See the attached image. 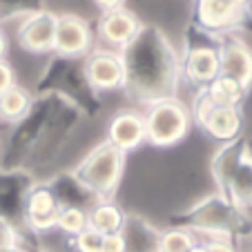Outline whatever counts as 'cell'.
I'll return each mask as SVG.
<instances>
[{"mask_svg": "<svg viewBox=\"0 0 252 252\" xmlns=\"http://www.w3.org/2000/svg\"><path fill=\"white\" fill-rule=\"evenodd\" d=\"M20 230L14 221L0 217V246H11V243H20Z\"/></svg>", "mask_w": 252, "mask_h": 252, "instance_id": "obj_22", "label": "cell"}, {"mask_svg": "<svg viewBox=\"0 0 252 252\" xmlns=\"http://www.w3.org/2000/svg\"><path fill=\"white\" fill-rule=\"evenodd\" d=\"M105 141H110L123 154L138 150L145 143V119L138 110H119L107 123Z\"/></svg>", "mask_w": 252, "mask_h": 252, "instance_id": "obj_13", "label": "cell"}, {"mask_svg": "<svg viewBox=\"0 0 252 252\" xmlns=\"http://www.w3.org/2000/svg\"><path fill=\"white\" fill-rule=\"evenodd\" d=\"M14 85H16V71L5 58V61H0V94Z\"/></svg>", "mask_w": 252, "mask_h": 252, "instance_id": "obj_24", "label": "cell"}, {"mask_svg": "<svg viewBox=\"0 0 252 252\" xmlns=\"http://www.w3.org/2000/svg\"><path fill=\"white\" fill-rule=\"evenodd\" d=\"M237 2H239V5H243V7L250 5V0H237Z\"/></svg>", "mask_w": 252, "mask_h": 252, "instance_id": "obj_29", "label": "cell"}, {"mask_svg": "<svg viewBox=\"0 0 252 252\" xmlns=\"http://www.w3.org/2000/svg\"><path fill=\"white\" fill-rule=\"evenodd\" d=\"M196 246H199V239L192 230L183 225H170L158 232L157 252H192Z\"/></svg>", "mask_w": 252, "mask_h": 252, "instance_id": "obj_19", "label": "cell"}, {"mask_svg": "<svg viewBox=\"0 0 252 252\" xmlns=\"http://www.w3.org/2000/svg\"><path fill=\"white\" fill-rule=\"evenodd\" d=\"M7 47H9V36H5V32L0 29V61H5Z\"/></svg>", "mask_w": 252, "mask_h": 252, "instance_id": "obj_28", "label": "cell"}, {"mask_svg": "<svg viewBox=\"0 0 252 252\" xmlns=\"http://www.w3.org/2000/svg\"><path fill=\"white\" fill-rule=\"evenodd\" d=\"M196 125L203 129L205 136L212 138L219 145L232 143L237 138H241L243 132L241 107H212Z\"/></svg>", "mask_w": 252, "mask_h": 252, "instance_id": "obj_14", "label": "cell"}, {"mask_svg": "<svg viewBox=\"0 0 252 252\" xmlns=\"http://www.w3.org/2000/svg\"><path fill=\"white\" fill-rule=\"evenodd\" d=\"M192 252H203V248H201V243H199V246H196V248H194V250H192Z\"/></svg>", "mask_w": 252, "mask_h": 252, "instance_id": "obj_31", "label": "cell"}, {"mask_svg": "<svg viewBox=\"0 0 252 252\" xmlns=\"http://www.w3.org/2000/svg\"><path fill=\"white\" fill-rule=\"evenodd\" d=\"M248 7L239 5L237 0H196L194 14L196 25L208 33H228L234 25L246 18Z\"/></svg>", "mask_w": 252, "mask_h": 252, "instance_id": "obj_11", "label": "cell"}, {"mask_svg": "<svg viewBox=\"0 0 252 252\" xmlns=\"http://www.w3.org/2000/svg\"><path fill=\"white\" fill-rule=\"evenodd\" d=\"M32 107L33 96L18 83L0 94V119L7 121V123H20L29 114Z\"/></svg>", "mask_w": 252, "mask_h": 252, "instance_id": "obj_18", "label": "cell"}, {"mask_svg": "<svg viewBox=\"0 0 252 252\" xmlns=\"http://www.w3.org/2000/svg\"><path fill=\"white\" fill-rule=\"evenodd\" d=\"M219 54V76L232 78L239 85H252V47L234 33H221L217 40Z\"/></svg>", "mask_w": 252, "mask_h": 252, "instance_id": "obj_8", "label": "cell"}, {"mask_svg": "<svg viewBox=\"0 0 252 252\" xmlns=\"http://www.w3.org/2000/svg\"><path fill=\"white\" fill-rule=\"evenodd\" d=\"M219 76L217 45H192L181 56V81L203 90Z\"/></svg>", "mask_w": 252, "mask_h": 252, "instance_id": "obj_12", "label": "cell"}, {"mask_svg": "<svg viewBox=\"0 0 252 252\" xmlns=\"http://www.w3.org/2000/svg\"><path fill=\"white\" fill-rule=\"evenodd\" d=\"M248 152H250V157H252V141H248Z\"/></svg>", "mask_w": 252, "mask_h": 252, "instance_id": "obj_30", "label": "cell"}, {"mask_svg": "<svg viewBox=\"0 0 252 252\" xmlns=\"http://www.w3.org/2000/svg\"><path fill=\"white\" fill-rule=\"evenodd\" d=\"M96 5L100 7L103 11H110V9H116V7H123L125 0H94Z\"/></svg>", "mask_w": 252, "mask_h": 252, "instance_id": "obj_26", "label": "cell"}, {"mask_svg": "<svg viewBox=\"0 0 252 252\" xmlns=\"http://www.w3.org/2000/svg\"><path fill=\"white\" fill-rule=\"evenodd\" d=\"M58 16L49 9H33L16 32V43L27 54H49L54 47Z\"/></svg>", "mask_w": 252, "mask_h": 252, "instance_id": "obj_10", "label": "cell"}, {"mask_svg": "<svg viewBox=\"0 0 252 252\" xmlns=\"http://www.w3.org/2000/svg\"><path fill=\"white\" fill-rule=\"evenodd\" d=\"M87 228V210L76 205H61L56 217V232L71 239Z\"/></svg>", "mask_w": 252, "mask_h": 252, "instance_id": "obj_20", "label": "cell"}, {"mask_svg": "<svg viewBox=\"0 0 252 252\" xmlns=\"http://www.w3.org/2000/svg\"><path fill=\"white\" fill-rule=\"evenodd\" d=\"M158 232L161 230H157L150 221H145L143 217H136V214H127L125 225L121 230L127 252H157Z\"/></svg>", "mask_w": 252, "mask_h": 252, "instance_id": "obj_16", "label": "cell"}, {"mask_svg": "<svg viewBox=\"0 0 252 252\" xmlns=\"http://www.w3.org/2000/svg\"><path fill=\"white\" fill-rule=\"evenodd\" d=\"M83 76H85L90 90L100 92V94L123 90L125 71L121 54L103 47L92 49L83 63Z\"/></svg>", "mask_w": 252, "mask_h": 252, "instance_id": "obj_6", "label": "cell"}, {"mask_svg": "<svg viewBox=\"0 0 252 252\" xmlns=\"http://www.w3.org/2000/svg\"><path fill=\"white\" fill-rule=\"evenodd\" d=\"M125 163L127 154L114 148L110 141H100L76 163L71 176L94 199H112L125 174Z\"/></svg>", "mask_w": 252, "mask_h": 252, "instance_id": "obj_3", "label": "cell"}, {"mask_svg": "<svg viewBox=\"0 0 252 252\" xmlns=\"http://www.w3.org/2000/svg\"><path fill=\"white\" fill-rule=\"evenodd\" d=\"M143 23L132 9L127 7H116V9L103 11L98 18V27H96V36H98L103 49H112V52H121L134 40L138 32H141Z\"/></svg>", "mask_w": 252, "mask_h": 252, "instance_id": "obj_9", "label": "cell"}, {"mask_svg": "<svg viewBox=\"0 0 252 252\" xmlns=\"http://www.w3.org/2000/svg\"><path fill=\"white\" fill-rule=\"evenodd\" d=\"M210 172L219 194L241 210L252 208V157L248 141L237 138L219 145L210 161Z\"/></svg>", "mask_w": 252, "mask_h": 252, "instance_id": "obj_2", "label": "cell"}, {"mask_svg": "<svg viewBox=\"0 0 252 252\" xmlns=\"http://www.w3.org/2000/svg\"><path fill=\"white\" fill-rule=\"evenodd\" d=\"M125 219H127V212L114 199H98L87 210V225L103 237L121 232Z\"/></svg>", "mask_w": 252, "mask_h": 252, "instance_id": "obj_15", "label": "cell"}, {"mask_svg": "<svg viewBox=\"0 0 252 252\" xmlns=\"http://www.w3.org/2000/svg\"><path fill=\"white\" fill-rule=\"evenodd\" d=\"M125 83L123 92L136 103L174 98L181 83V56L157 25H143L125 49H121Z\"/></svg>", "mask_w": 252, "mask_h": 252, "instance_id": "obj_1", "label": "cell"}, {"mask_svg": "<svg viewBox=\"0 0 252 252\" xmlns=\"http://www.w3.org/2000/svg\"><path fill=\"white\" fill-rule=\"evenodd\" d=\"M69 241V248L74 252H100L103 248V234H98L96 230H92L87 225L83 232H78L76 237L67 239Z\"/></svg>", "mask_w": 252, "mask_h": 252, "instance_id": "obj_21", "label": "cell"}, {"mask_svg": "<svg viewBox=\"0 0 252 252\" xmlns=\"http://www.w3.org/2000/svg\"><path fill=\"white\" fill-rule=\"evenodd\" d=\"M92 45H94L92 27L83 16L76 14L58 16L52 54H56L61 58H83L92 52Z\"/></svg>", "mask_w": 252, "mask_h": 252, "instance_id": "obj_7", "label": "cell"}, {"mask_svg": "<svg viewBox=\"0 0 252 252\" xmlns=\"http://www.w3.org/2000/svg\"><path fill=\"white\" fill-rule=\"evenodd\" d=\"M100 252H127L123 234L116 232V234H107V237H103V248H100Z\"/></svg>", "mask_w": 252, "mask_h": 252, "instance_id": "obj_25", "label": "cell"}, {"mask_svg": "<svg viewBox=\"0 0 252 252\" xmlns=\"http://www.w3.org/2000/svg\"><path fill=\"white\" fill-rule=\"evenodd\" d=\"M203 252H239L230 239H219V237H210V239H199Z\"/></svg>", "mask_w": 252, "mask_h": 252, "instance_id": "obj_23", "label": "cell"}, {"mask_svg": "<svg viewBox=\"0 0 252 252\" xmlns=\"http://www.w3.org/2000/svg\"><path fill=\"white\" fill-rule=\"evenodd\" d=\"M58 210H61V203H58V196L54 192V188L49 183L33 181L23 196L20 221L33 234H49L56 230Z\"/></svg>", "mask_w": 252, "mask_h": 252, "instance_id": "obj_5", "label": "cell"}, {"mask_svg": "<svg viewBox=\"0 0 252 252\" xmlns=\"http://www.w3.org/2000/svg\"><path fill=\"white\" fill-rule=\"evenodd\" d=\"M0 252H33V250L20 241V243H11V246H0Z\"/></svg>", "mask_w": 252, "mask_h": 252, "instance_id": "obj_27", "label": "cell"}, {"mask_svg": "<svg viewBox=\"0 0 252 252\" xmlns=\"http://www.w3.org/2000/svg\"><path fill=\"white\" fill-rule=\"evenodd\" d=\"M145 143L154 148H172L188 136L192 116L181 100L163 98L145 107Z\"/></svg>", "mask_w": 252, "mask_h": 252, "instance_id": "obj_4", "label": "cell"}, {"mask_svg": "<svg viewBox=\"0 0 252 252\" xmlns=\"http://www.w3.org/2000/svg\"><path fill=\"white\" fill-rule=\"evenodd\" d=\"M203 92L214 107H241L248 96V87L225 76H217L208 87H203Z\"/></svg>", "mask_w": 252, "mask_h": 252, "instance_id": "obj_17", "label": "cell"}]
</instances>
